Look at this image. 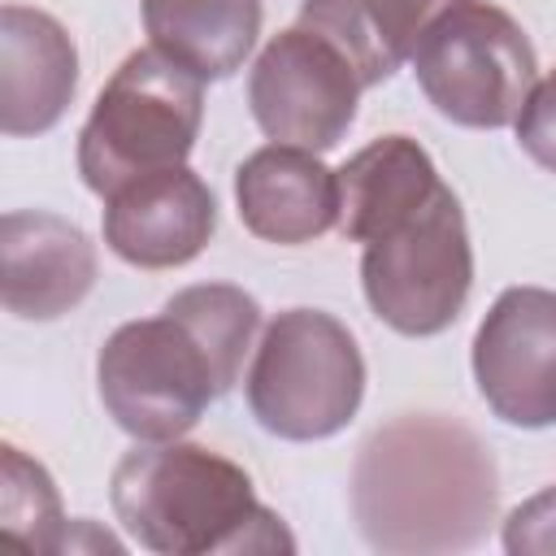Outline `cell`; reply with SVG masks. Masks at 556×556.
<instances>
[{
	"label": "cell",
	"instance_id": "cell-11",
	"mask_svg": "<svg viewBox=\"0 0 556 556\" xmlns=\"http://www.w3.org/2000/svg\"><path fill=\"white\" fill-rule=\"evenodd\" d=\"M96 287V243L83 226L13 208L0 217V295L22 321H52L87 300Z\"/></svg>",
	"mask_w": 556,
	"mask_h": 556
},
{
	"label": "cell",
	"instance_id": "cell-2",
	"mask_svg": "<svg viewBox=\"0 0 556 556\" xmlns=\"http://www.w3.org/2000/svg\"><path fill=\"white\" fill-rule=\"evenodd\" d=\"M500 482L486 443L439 413L378 426L352 469V513L374 552H460L495 517Z\"/></svg>",
	"mask_w": 556,
	"mask_h": 556
},
{
	"label": "cell",
	"instance_id": "cell-12",
	"mask_svg": "<svg viewBox=\"0 0 556 556\" xmlns=\"http://www.w3.org/2000/svg\"><path fill=\"white\" fill-rule=\"evenodd\" d=\"M78 91V48L70 30L26 4L0 9V130L9 139L52 130Z\"/></svg>",
	"mask_w": 556,
	"mask_h": 556
},
{
	"label": "cell",
	"instance_id": "cell-4",
	"mask_svg": "<svg viewBox=\"0 0 556 556\" xmlns=\"http://www.w3.org/2000/svg\"><path fill=\"white\" fill-rule=\"evenodd\" d=\"M200 87L204 83L195 74L156 48L130 52L78 130V174L87 191L109 200L117 187L143 174L187 165L204 122Z\"/></svg>",
	"mask_w": 556,
	"mask_h": 556
},
{
	"label": "cell",
	"instance_id": "cell-18",
	"mask_svg": "<svg viewBox=\"0 0 556 556\" xmlns=\"http://www.w3.org/2000/svg\"><path fill=\"white\" fill-rule=\"evenodd\" d=\"M513 126H517L521 152L534 165H543L547 174H556V70L543 74L530 87V96H526V104H521V113H517Z\"/></svg>",
	"mask_w": 556,
	"mask_h": 556
},
{
	"label": "cell",
	"instance_id": "cell-9",
	"mask_svg": "<svg viewBox=\"0 0 556 556\" xmlns=\"http://www.w3.org/2000/svg\"><path fill=\"white\" fill-rule=\"evenodd\" d=\"M473 382L517 430L556 426V291L508 287L473 334Z\"/></svg>",
	"mask_w": 556,
	"mask_h": 556
},
{
	"label": "cell",
	"instance_id": "cell-7",
	"mask_svg": "<svg viewBox=\"0 0 556 556\" xmlns=\"http://www.w3.org/2000/svg\"><path fill=\"white\" fill-rule=\"evenodd\" d=\"M361 287L374 317L408 339L443 334L460 317L473 287V248L447 182L400 226L365 243Z\"/></svg>",
	"mask_w": 556,
	"mask_h": 556
},
{
	"label": "cell",
	"instance_id": "cell-14",
	"mask_svg": "<svg viewBox=\"0 0 556 556\" xmlns=\"http://www.w3.org/2000/svg\"><path fill=\"white\" fill-rule=\"evenodd\" d=\"M339 235L352 243H369L417 213L439 187V169L430 152L408 135H382L352 152L339 169Z\"/></svg>",
	"mask_w": 556,
	"mask_h": 556
},
{
	"label": "cell",
	"instance_id": "cell-3",
	"mask_svg": "<svg viewBox=\"0 0 556 556\" xmlns=\"http://www.w3.org/2000/svg\"><path fill=\"white\" fill-rule=\"evenodd\" d=\"M122 530L156 556H261L295 552L291 530L256 500L230 456L200 443H135L109 478Z\"/></svg>",
	"mask_w": 556,
	"mask_h": 556
},
{
	"label": "cell",
	"instance_id": "cell-16",
	"mask_svg": "<svg viewBox=\"0 0 556 556\" xmlns=\"http://www.w3.org/2000/svg\"><path fill=\"white\" fill-rule=\"evenodd\" d=\"M261 17V0H143L152 48L200 83H222L252 56Z\"/></svg>",
	"mask_w": 556,
	"mask_h": 556
},
{
	"label": "cell",
	"instance_id": "cell-10",
	"mask_svg": "<svg viewBox=\"0 0 556 556\" xmlns=\"http://www.w3.org/2000/svg\"><path fill=\"white\" fill-rule=\"evenodd\" d=\"M217 230L208 182L187 169H156L104 200V243L135 269H174L195 261Z\"/></svg>",
	"mask_w": 556,
	"mask_h": 556
},
{
	"label": "cell",
	"instance_id": "cell-13",
	"mask_svg": "<svg viewBox=\"0 0 556 556\" xmlns=\"http://www.w3.org/2000/svg\"><path fill=\"white\" fill-rule=\"evenodd\" d=\"M239 222L265 243H313L339 226V174L317 152L269 143L235 169Z\"/></svg>",
	"mask_w": 556,
	"mask_h": 556
},
{
	"label": "cell",
	"instance_id": "cell-19",
	"mask_svg": "<svg viewBox=\"0 0 556 556\" xmlns=\"http://www.w3.org/2000/svg\"><path fill=\"white\" fill-rule=\"evenodd\" d=\"M508 556H556V486L521 500L504 521Z\"/></svg>",
	"mask_w": 556,
	"mask_h": 556
},
{
	"label": "cell",
	"instance_id": "cell-17",
	"mask_svg": "<svg viewBox=\"0 0 556 556\" xmlns=\"http://www.w3.org/2000/svg\"><path fill=\"white\" fill-rule=\"evenodd\" d=\"M0 530L26 552H65L70 530L61 513V495L39 460H30L17 443L0 447Z\"/></svg>",
	"mask_w": 556,
	"mask_h": 556
},
{
	"label": "cell",
	"instance_id": "cell-5",
	"mask_svg": "<svg viewBox=\"0 0 556 556\" xmlns=\"http://www.w3.org/2000/svg\"><path fill=\"white\" fill-rule=\"evenodd\" d=\"M243 395L261 430L317 443L356 417L365 400V356L334 313L287 308L261 330Z\"/></svg>",
	"mask_w": 556,
	"mask_h": 556
},
{
	"label": "cell",
	"instance_id": "cell-6",
	"mask_svg": "<svg viewBox=\"0 0 556 556\" xmlns=\"http://www.w3.org/2000/svg\"><path fill=\"white\" fill-rule=\"evenodd\" d=\"M413 74L447 122L500 130L517 122L530 87L539 83V61L513 13L486 0H460L421 35Z\"/></svg>",
	"mask_w": 556,
	"mask_h": 556
},
{
	"label": "cell",
	"instance_id": "cell-15",
	"mask_svg": "<svg viewBox=\"0 0 556 556\" xmlns=\"http://www.w3.org/2000/svg\"><path fill=\"white\" fill-rule=\"evenodd\" d=\"M460 0H300V26L330 39L365 87L413 61L421 35Z\"/></svg>",
	"mask_w": 556,
	"mask_h": 556
},
{
	"label": "cell",
	"instance_id": "cell-8",
	"mask_svg": "<svg viewBox=\"0 0 556 556\" xmlns=\"http://www.w3.org/2000/svg\"><path fill=\"white\" fill-rule=\"evenodd\" d=\"M365 83L352 61L308 26L278 30L248 74V109L274 143L330 152L356 122Z\"/></svg>",
	"mask_w": 556,
	"mask_h": 556
},
{
	"label": "cell",
	"instance_id": "cell-1",
	"mask_svg": "<svg viewBox=\"0 0 556 556\" xmlns=\"http://www.w3.org/2000/svg\"><path fill=\"white\" fill-rule=\"evenodd\" d=\"M261 304L230 282H195L156 317L117 326L96 356L104 413L139 443L182 439L243 369Z\"/></svg>",
	"mask_w": 556,
	"mask_h": 556
}]
</instances>
